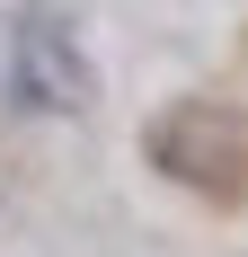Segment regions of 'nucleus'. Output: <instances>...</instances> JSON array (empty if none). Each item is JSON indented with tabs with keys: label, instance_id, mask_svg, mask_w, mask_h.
Segmentation results:
<instances>
[{
	"label": "nucleus",
	"instance_id": "nucleus-2",
	"mask_svg": "<svg viewBox=\"0 0 248 257\" xmlns=\"http://www.w3.org/2000/svg\"><path fill=\"white\" fill-rule=\"evenodd\" d=\"M151 160H160L177 186H213V195H239V186H248V115L186 98V106H169V115L151 124Z\"/></svg>",
	"mask_w": 248,
	"mask_h": 257
},
{
	"label": "nucleus",
	"instance_id": "nucleus-1",
	"mask_svg": "<svg viewBox=\"0 0 248 257\" xmlns=\"http://www.w3.org/2000/svg\"><path fill=\"white\" fill-rule=\"evenodd\" d=\"M0 89H9L18 115H89L98 106V62H89V36H80L71 0H18L9 9Z\"/></svg>",
	"mask_w": 248,
	"mask_h": 257
}]
</instances>
